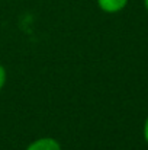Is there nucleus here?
Wrapping results in <instances>:
<instances>
[{"instance_id": "obj_1", "label": "nucleus", "mask_w": 148, "mask_h": 150, "mask_svg": "<svg viewBox=\"0 0 148 150\" xmlns=\"http://www.w3.org/2000/svg\"><path fill=\"white\" fill-rule=\"evenodd\" d=\"M26 150H61V144L52 137H41L32 142Z\"/></svg>"}, {"instance_id": "obj_3", "label": "nucleus", "mask_w": 148, "mask_h": 150, "mask_svg": "<svg viewBox=\"0 0 148 150\" xmlns=\"http://www.w3.org/2000/svg\"><path fill=\"white\" fill-rule=\"evenodd\" d=\"M4 83H6V70H4V67L0 64V91L3 89Z\"/></svg>"}, {"instance_id": "obj_5", "label": "nucleus", "mask_w": 148, "mask_h": 150, "mask_svg": "<svg viewBox=\"0 0 148 150\" xmlns=\"http://www.w3.org/2000/svg\"><path fill=\"white\" fill-rule=\"evenodd\" d=\"M144 3H145V7H147V10H148V0H144Z\"/></svg>"}, {"instance_id": "obj_2", "label": "nucleus", "mask_w": 148, "mask_h": 150, "mask_svg": "<svg viewBox=\"0 0 148 150\" xmlns=\"http://www.w3.org/2000/svg\"><path fill=\"white\" fill-rule=\"evenodd\" d=\"M128 0H97V6L106 13H118L126 6Z\"/></svg>"}, {"instance_id": "obj_4", "label": "nucleus", "mask_w": 148, "mask_h": 150, "mask_svg": "<svg viewBox=\"0 0 148 150\" xmlns=\"http://www.w3.org/2000/svg\"><path fill=\"white\" fill-rule=\"evenodd\" d=\"M144 137H145V140H147V143H148V118H147V121H145V125H144Z\"/></svg>"}]
</instances>
